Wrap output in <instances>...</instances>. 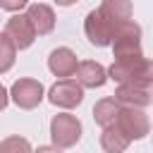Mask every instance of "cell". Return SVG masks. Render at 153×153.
<instances>
[{"label":"cell","mask_w":153,"mask_h":153,"mask_svg":"<svg viewBox=\"0 0 153 153\" xmlns=\"http://www.w3.org/2000/svg\"><path fill=\"white\" fill-rule=\"evenodd\" d=\"M43 96H45L43 84L36 81V79H29V76H26V79H17V81L12 84V88H10V98H12L14 105L22 108V110H33V108H38L41 100H43Z\"/></svg>","instance_id":"7"},{"label":"cell","mask_w":153,"mask_h":153,"mask_svg":"<svg viewBox=\"0 0 153 153\" xmlns=\"http://www.w3.org/2000/svg\"><path fill=\"white\" fill-rule=\"evenodd\" d=\"M112 127L129 141H139V139H146V134L151 131V122H148V115L143 112V108H131V105H122Z\"/></svg>","instance_id":"2"},{"label":"cell","mask_w":153,"mask_h":153,"mask_svg":"<svg viewBox=\"0 0 153 153\" xmlns=\"http://www.w3.org/2000/svg\"><path fill=\"white\" fill-rule=\"evenodd\" d=\"M76 55L69 50V48H55L50 55H48V69L55 74V76H74V69H76Z\"/></svg>","instance_id":"12"},{"label":"cell","mask_w":153,"mask_h":153,"mask_svg":"<svg viewBox=\"0 0 153 153\" xmlns=\"http://www.w3.org/2000/svg\"><path fill=\"white\" fill-rule=\"evenodd\" d=\"M26 5H29V0H0V7L7 10V12H19Z\"/></svg>","instance_id":"18"},{"label":"cell","mask_w":153,"mask_h":153,"mask_svg":"<svg viewBox=\"0 0 153 153\" xmlns=\"http://www.w3.org/2000/svg\"><path fill=\"white\" fill-rule=\"evenodd\" d=\"M48 100H50L55 108L72 110V108L81 105V100H84V86H81L76 79L62 76L60 81H55V84L48 88Z\"/></svg>","instance_id":"5"},{"label":"cell","mask_w":153,"mask_h":153,"mask_svg":"<svg viewBox=\"0 0 153 153\" xmlns=\"http://www.w3.org/2000/svg\"><path fill=\"white\" fill-rule=\"evenodd\" d=\"M131 141L129 139H124L112 124H108V127H103V134H100V146H103V151L105 153H122L127 146H129Z\"/></svg>","instance_id":"15"},{"label":"cell","mask_w":153,"mask_h":153,"mask_svg":"<svg viewBox=\"0 0 153 153\" xmlns=\"http://www.w3.org/2000/svg\"><path fill=\"white\" fill-rule=\"evenodd\" d=\"M14 60H17V48H14V43L10 41L7 33H0V74L10 72L12 65H14Z\"/></svg>","instance_id":"16"},{"label":"cell","mask_w":153,"mask_h":153,"mask_svg":"<svg viewBox=\"0 0 153 153\" xmlns=\"http://www.w3.org/2000/svg\"><path fill=\"white\" fill-rule=\"evenodd\" d=\"M7 103H10V91L0 84V110H5V108H7Z\"/></svg>","instance_id":"19"},{"label":"cell","mask_w":153,"mask_h":153,"mask_svg":"<svg viewBox=\"0 0 153 153\" xmlns=\"http://www.w3.org/2000/svg\"><path fill=\"white\" fill-rule=\"evenodd\" d=\"M55 2H57V5H62V7H69V5H74L76 0H55Z\"/></svg>","instance_id":"20"},{"label":"cell","mask_w":153,"mask_h":153,"mask_svg":"<svg viewBox=\"0 0 153 153\" xmlns=\"http://www.w3.org/2000/svg\"><path fill=\"white\" fill-rule=\"evenodd\" d=\"M105 72H108V79L117 84H153V62L146 55L120 57Z\"/></svg>","instance_id":"1"},{"label":"cell","mask_w":153,"mask_h":153,"mask_svg":"<svg viewBox=\"0 0 153 153\" xmlns=\"http://www.w3.org/2000/svg\"><path fill=\"white\" fill-rule=\"evenodd\" d=\"M120 108H122V105H120L115 98H100V100L93 105V120H96V124H100V127L112 124L115 117H117V112H120Z\"/></svg>","instance_id":"14"},{"label":"cell","mask_w":153,"mask_h":153,"mask_svg":"<svg viewBox=\"0 0 153 153\" xmlns=\"http://www.w3.org/2000/svg\"><path fill=\"white\" fill-rule=\"evenodd\" d=\"M76 74V81L84 86V88H100L105 81H108V72L100 62H93V60H84L76 65L74 69Z\"/></svg>","instance_id":"10"},{"label":"cell","mask_w":153,"mask_h":153,"mask_svg":"<svg viewBox=\"0 0 153 153\" xmlns=\"http://www.w3.org/2000/svg\"><path fill=\"white\" fill-rule=\"evenodd\" d=\"M5 33L10 36V41L14 43V48L17 50H26L33 41H36V31H33V26H31V22H29V17L26 14H12L10 19H7V26H5Z\"/></svg>","instance_id":"8"},{"label":"cell","mask_w":153,"mask_h":153,"mask_svg":"<svg viewBox=\"0 0 153 153\" xmlns=\"http://www.w3.org/2000/svg\"><path fill=\"white\" fill-rule=\"evenodd\" d=\"M98 10H100L108 19H112L117 26H120L122 22L131 19V14H134V5H131V0H103Z\"/></svg>","instance_id":"13"},{"label":"cell","mask_w":153,"mask_h":153,"mask_svg":"<svg viewBox=\"0 0 153 153\" xmlns=\"http://www.w3.org/2000/svg\"><path fill=\"white\" fill-rule=\"evenodd\" d=\"M12 151H24L29 153L31 151V143L22 136H7L5 141H0V153H12Z\"/></svg>","instance_id":"17"},{"label":"cell","mask_w":153,"mask_h":153,"mask_svg":"<svg viewBox=\"0 0 153 153\" xmlns=\"http://www.w3.org/2000/svg\"><path fill=\"white\" fill-rule=\"evenodd\" d=\"M153 84H120L115 91V100L120 105H131V108H148L153 96H151Z\"/></svg>","instance_id":"9"},{"label":"cell","mask_w":153,"mask_h":153,"mask_svg":"<svg viewBox=\"0 0 153 153\" xmlns=\"http://www.w3.org/2000/svg\"><path fill=\"white\" fill-rule=\"evenodd\" d=\"M110 45H112V55H115V60H120V57H134V55H143V50H141V26H139L134 19L122 22V24L115 29V33H112Z\"/></svg>","instance_id":"3"},{"label":"cell","mask_w":153,"mask_h":153,"mask_svg":"<svg viewBox=\"0 0 153 153\" xmlns=\"http://www.w3.org/2000/svg\"><path fill=\"white\" fill-rule=\"evenodd\" d=\"M50 139L55 148H72L76 146V141L81 139V122L69 115V112H60L50 120Z\"/></svg>","instance_id":"4"},{"label":"cell","mask_w":153,"mask_h":153,"mask_svg":"<svg viewBox=\"0 0 153 153\" xmlns=\"http://www.w3.org/2000/svg\"><path fill=\"white\" fill-rule=\"evenodd\" d=\"M26 17H29V22H31V26H33V31L38 36H45V33H50L55 29V12H53L50 5L33 2V5H29Z\"/></svg>","instance_id":"11"},{"label":"cell","mask_w":153,"mask_h":153,"mask_svg":"<svg viewBox=\"0 0 153 153\" xmlns=\"http://www.w3.org/2000/svg\"><path fill=\"white\" fill-rule=\"evenodd\" d=\"M115 29H117V24H115L112 19H108L100 10H91V12L86 14V19H84V31H86V38H88L93 45H98V48L110 45Z\"/></svg>","instance_id":"6"}]
</instances>
